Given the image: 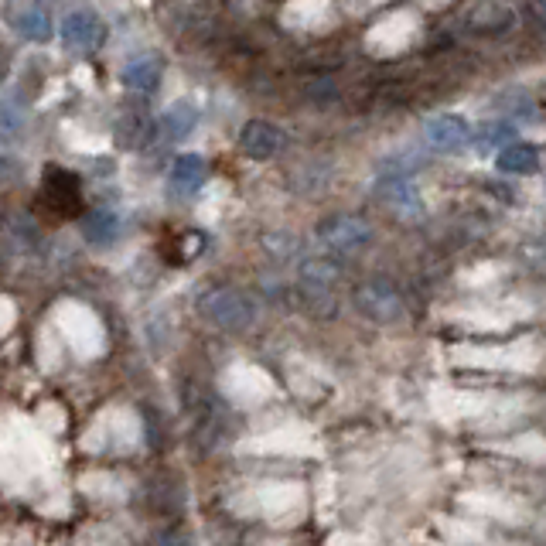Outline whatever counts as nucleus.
<instances>
[{"mask_svg": "<svg viewBox=\"0 0 546 546\" xmlns=\"http://www.w3.org/2000/svg\"><path fill=\"white\" fill-rule=\"evenodd\" d=\"M7 18H11V28L18 31L21 38L35 41V45H41V41H48L55 35L52 14H48V7H41V4H14L11 11H7Z\"/></svg>", "mask_w": 546, "mask_h": 546, "instance_id": "obj_8", "label": "nucleus"}, {"mask_svg": "<svg viewBox=\"0 0 546 546\" xmlns=\"http://www.w3.org/2000/svg\"><path fill=\"white\" fill-rule=\"evenodd\" d=\"M209 178V161L202 154H181L175 164H171V185L178 192H198Z\"/></svg>", "mask_w": 546, "mask_h": 546, "instance_id": "obj_11", "label": "nucleus"}, {"mask_svg": "<svg viewBox=\"0 0 546 546\" xmlns=\"http://www.w3.org/2000/svg\"><path fill=\"white\" fill-rule=\"evenodd\" d=\"M195 120H198V110L188 99H178L175 106H168V113H164V120H161V130H164V140H181V137H188L192 134V127H195Z\"/></svg>", "mask_w": 546, "mask_h": 546, "instance_id": "obj_14", "label": "nucleus"}, {"mask_svg": "<svg viewBox=\"0 0 546 546\" xmlns=\"http://www.w3.org/2000/svg\"><path fill=\"white\" fill-rule=\"evenodd\" d=\"M509 140H512L509 123H488L482 134L475 137V144L482 147V151H492V147H502V144H509Z\"/></svg>", "mask_w": 546, "mask_h": 546, "instance_id": "obj_18", "label": "nucleus"}, {"mask_svg": "<svg viewBox=\"0 0 546 546\" xmlns=\"http://www.w3.org/2000/svg\"><path fill=\"white\" fill-rule=\"evenodd\" d=\"M355 308L376 325H393V321L403 318V297L386 280H369L355 291Z\"/></svg>", "mask_w": 546, "mask_h": 546, "instance_id": "obj_4", "label": "nucleus"}, {"mask_svg": "<svg viewBox=\"0 0 546 546\" xmlns=\"http://www.w3.org/2000/svg\"><path fill=\"white\" fill-rule=\"evenodd\" d=\"M198 311L205 321H212L215 328H226V332H239V328L253 325L256 318L253 301L236 287H209L198 301Z\"/></svg>", "mask_w": 546, "mask_h": 546, "instance_id": "obj_1", "label": "nucleus"}, {"mask_svg": "<svg viewBox=\"0 0 546 546\" xmlns=\"http://www.w3.org/2000/svg\"><path fill=\"white\" fill-rule=\"evenodd\" d=\"M318 239L335 253H359L369 246L372 226L355 215H328L325 222H318Z\"/></svg>", "mask_w": 546, "mask_h": 546, "instance_id": "obj_3", "label": "nucleus"}, {"mask_svg": "<svg viewBox=\"0 0 546 546\" xmlns=\"http://www.w3.org/2000/svg\"><path fill=\"white\" fill-rule=\"evenodd\" d=\"M82 236L96 246H106L120 236V215L117 212H106V209H96L82 219Z\"/></svg>", "mask_w": 546, "mask_h": 546, "instance_id": "obj_12", "label": "nucleus"}, {"mask_svg": "<svg viewBox=\"0 0 546 546\" xmlns=\"http://www.w3.org/2000/svg\"><path fill=\"white\" fill-rule=\"evenodd\" d=\"M540 164H543V151L536 144H509L495 157V168L506 171V175H536Z\"/></svg>", "mask_w": 546, "mask_h": 546, "instance_id": "obj_10", "label": "nucleus"}, {"mask_svg": "<svg viewBox=\"0 0 546 546\" xmlns=\"http://www.w3.org/2000/svg\"><path fill=\"white\" fill-rule=\"evenodd\" d=\"M161 76H164V59L157 52H140L134 55L127 65H123L120 79L130 93H140V96H151L157 86H161Z\"/></svg>", "mask_w": 546, "mask_h": 546, "instance_id": "obj_6", "label": "nucleus"}, {"mask_svg": "<svg viewBox=\"0 0 546 546\" xmlns=\"http://www.w3.org/2000/svg\"><path fill=\"white\" fill-rule=\"evenodd\" d=\"M239 147L250 154L253 161H270L277 151H284V130L273 127L267 120H250L239 130Z\"/></svg>", "mask_w": 546, "mask_h": 546, "instance_id": "obj_7", "label": "nucleus"}, {"mask_svg": "<svg viewBox=\"0 0 546 546\" xmlns=\"http://www.w3.org/2000/svg\"><path fill=\"white\" fill-rule=\"evenodd\" d=\"M383 195L390 198V202L400 209L403 215H413V212H420V198H417V188L410 185V181H386V188H383Z\"/></svg>", "mask_w": 546, "mask_h": 546, "instance_id": "obj_17", "label": "nucleus"}, {"mask_svg": "<svg viewBox=\"0 0 546 546\" xmlns=\"http://www.w3.org/2000/svg\"><path fill=\"white\" fill-rule=\"evenodd\" d=\"M424 137H427V144L434 147V151L451 154V151H458V147H465L468 123L461 120V117H454V113H441V117H430L427 120Z\"/></svg>", "mask_w": 546, "mask_h": 546, "instance_id": "obj_9", "label": "nucleus"}, {"mask_svg": "<svg viewBox=\"0 0 546 546\" xmlns=\"http://www.w3.org/2000/svg\"><path fill=\"white\" fill-rule=\"evenodd\" d=\"M79 175H72L69 168H55L48 164L41 175V198L59 219H76L82 215V192H79Z\"/></svg>", "mask_w": 546, "mask_h": 546, "instance_id": "obj_2", "label": "nucleus"}, {"mask_svg": "<svg viewBox=\"0 0 546 546\" xmlns=\"http://www.w3.org/2000/svg\"><path fill=\"white\" fill-rule=\"evenodd\" d=\"M301 280L311 287V291H318V294H328V287L338 280V267L332 260H308L301 267Z\"/></svg>", "mask_w": 546, "mask_h": 546, "instance_id": "obj_16", "label": "nucleus"}, {"mask_svg": "<svg viewBox=\"0 0 546 546\" xmlns=\"http://www.w3.org/2000/svg\"><path fill=\"white\" fill-rule=\"evenodd\" d=\"M106 41V24L96 18L93 11H72L62 18V45L79 59H89L103 48Z\"/></svg>", "mask_w": 546, "mask_h": 546, "instance_id": "obj_5", "label": "nucleus"}, {"mask_svg": "<svg viewBox=\"0 0 546 546\" xmlns=\"http://www.w3.org/2000/svg\"><path fill=\"white\" fill-rule=\"evenodd\" d=\"M471 24H478L475 31H482V35H495V31H506L512 24V11L506 4H482L471 11Z\"/></svg>", "mask_w": 546, "mask_h": 546, "instance_id": "obj_15", "label": "nucleus"}, {"mask_svg": "<svg viewBox=\"0 0 546 546\" xmlns=\"http://www.w3.org/2000/svg\"><path fill=\"white\" fill-rule=\"evenodd\" d=\"M202 253H205V233H198V229L164 239V260L168 263H192Z\"/></svg>", "mask_w": 546, "mask_h": 546, "instance_id": "obj_13", "label": "nucleus"}]
</instances>
